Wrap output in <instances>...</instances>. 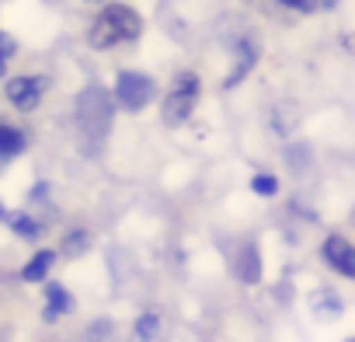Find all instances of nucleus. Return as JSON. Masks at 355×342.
I'll return each instance as SVG.
<instances>
[{
	"label": "nucleus",
	"mask_w": 355,
	"mask_h": 342,
	"mask_svg": "<svg viewBox=\"0 0 355 342\" xmlns=\"http://www.w3.org/2000/svg\"><path fill=\"white\" fill-rule=\"evenodd\" d=\"M153 98H157V84L146 74H139V70H122L119 74V81H115V101L125 112H143Z\"/></svg>",
	"instance_id": "20e7f679"
},
{
	"label": "nucleus",
	"mask_w": 355,
	"mask_h": 342,
	"mask_svg": "<svg viewBox=\"0 0 355 342\" xmlns=\"http://www.w3.org/2000/svg\"><path fill=\"white\" fill-rule=\"evenodd\" d=\"M345 342H355V339H345Z\"/></svg>",
	"instance_id": "aec40b11"
},
{
	"label": "nucleus",
	"mask_w": 355,
	"mask_h": 342,
	"mask_svg": "<svg viewBox=\"0 0 355 342\" xmlns=\"http://www.w3.org/2000/svg\"><path fill=\"white\" fill-rule=\"evenodd\" d=\"M0 220H8V210H4V203H0Z\"/></svg>",
	"instance_id": "6ab92c4d"
},
{
	"label": "nucleus",
	"mask_w": 355,
	"mask_h": 342,
	"mask_svg": "<svg viewBox=\"0 0 355 342\" xmlns=\"http://www.w3.org/2000/svg\"><path fill=\"white\" fill-rule=\"evenodd\" d=\"M87 248H91V234H87L84 227H73V231H67V234H63L60 255H63V259H80Z\"/></svg>",
	"instance_id": "9b49d317"
},
{
	"label": "nucleus",
	"mask_w": 355,
	"mask_h": 342,
	"mask_svg": "<svg viewBox=\"0 0 355 342\" xmlns=\"http://www.w3.org/2000/svg\"><path fill=\"white\" fill-rule=\"evenodd\" d=\"M237 279L254 286L261 279V259H258V248L254 245H244L241 255H237Z\"/></svg>",
	"instance_id": "6e6552de"
},
{
	"label": "nucleus",
	"mask_w": 355,
	"mask_h": 342,
	"mask_svg": "<svg viewBox=\"0 0 355 342\" xmlns=\"http://www.w3.org/2000/svg\"><path fill=\"white\" fill-rule=\"evenodd\" d=\"M11 56H15V39L11 35H0V74H4V67H8Z\"/></svg>",
	"instance_id": "f3484780"
},
{
	"label": "nucleus",
	"mask_w": 355,
	"mask_h": 342,
	"mask_svg": "<svg viewBox=\"0 0 355 342\" xmlns=\"http://www.w3.org/2000/svg\"><path fill=\"white\" fill-rule=\"evenodd\" d=\"M157 335H160V314L143 311L136 318V325H132V342H153Z\"/></svg>",
	"instance_id": "f8f14e48"
},
{
	"label": "nucleus",
	"mask_w": 355,
	"mask_h": 342,
	"mask_svg": "<svg viewBox=\"0 0 355 342\" xmlns=\"http://www.w3.org/2000/svg\"><path fill=\"white\" fill-rule=\"evenodd\" d=\"M18 150H25V133L15 126H0V157H15Z\"/></svg>",
	"instance_id": "ddd939ff"
},
{
	"label": "nucleus",
	"mask_w": 355,
	"mask_h": 342,
	"mask_svg": "<svg viewBox=\"0 0 355 342\" xmlns=\"http://www.w3.org/2000/svg\"><path fill=\"white\" fill-rule=\"evenodd\" d=\"M11 231H15L18 238H25V241H35V238L42 234V224L32 220L28 213H18V217H11Z\"/></svg>",
	"instance_id": "4468645a"
},
{
	"label": "nucleus",
	"mask_w": 355,
	"mask_h": 342,
	"mask_svg": "<svg viewBox=\"0 0 355 342\" xmlns=\"http://www.w3.org/2000/svg\"><path fill=\"white\" fill-rule=\"evenodd\" d=\"M338 0H317V8H334Z\"/></svg>",
	"instance_id": "a211bd4d"
},
{
	"label": "nucleus",
	"mask_w": 355,
	"mask_h": 342,
	"mask_svg": "<svg viewBox=\"0 0 355 342\" xmlns=\"http://www.w3.org/2000/svg\"><path fill=\"white\" fill-rule=\"evenodd\" d=\"M279 8L300 11V15H313V11H317V0H279Z\"/></svg>",
	"instance_id": "dca6fc26"
},
{
	"label": "nucleus",
	"mask_w": 355,
	"mask_h": 342,
	"mask_svg": "<svg viewBox=\"0 0 355 342\" xmlns=\"http://www.w3.org/2000/svg\"><path fill=\"white\" fill-rule=\"evenodd\" d=\"M251 193L254 196H275L279 193V179L275 175H254L251 179Z\"/></svg>",
	"instance_id": "2eb2a0df"
},
{
	"label": "nucleus",
	"mask_w": 355,
	"mask_h": 342,
	"mask_svg": "<svg viewBox=\"0 0 355 342\" xmlns=\"http://www.w3.org/2000/svg\"><path fill=\"white\" fill-rule=\"evenodd\" d=\"M53 262H56V252H49V248L35 252V255L25 262V269H21V279H25V283H42V279H49V269H53Z\"/></svg>",
	"instance_id": "1a4fd4ad"
},
{
	"label": "nucleus",
	"mask_w": 355,
	"mask_h": 342,
	"mask_svg": "<svg viewBox=\"0 0 355 342\" xmlns=\"http://www.w3.org/2000/svg\"><path fill=\"white\" fill-rule=\"evenodd\" d=\"M46 88H49V77H28V74H21V77L8 81L4 91H8V101L18 112H35L39 101H42V95H46Z\"/></svg>",
	"instance_id": "39448f33"
},
{
	"label": "nucleus",
	"mask_w": 355,
	"mask_h": 342,
	"mask_svg": "<svg viewBox=\"0 0 355 342\" xmlns=\"http://www.w3.org/2000/svg\"><path fill=\"white\" fill-rule=\"evenodd\" d=\"M143 35V18L129 4H105V11L94 18L87 39L94 49H112L119 42H132Z\"/></svg>",
	"instance_id": "f03ea898"
},
{
	"label": "nucleus",
	"mask_w": 355,
	"mask_h": 342,
	"mask_svg": "<svg viewBox=\"0 0 355 342\" xmlns=\"http://www.w3.org/2000/svg\"><path fill=\"white\" fill-rule=\"evenodd\" d=\"M0 164H4V157H0Z\"/></svg>",
	"instance_id": "412c9836"
},
{
	"label": "nucleus",
	"mask_w": 355,
	"mask_h": 342,
	"mask_svg": "<svg viewBox=\"0 0 355 342\" xmlns=\"http://www.w3.org/2000/svg\"><path fill=\"white\" fill-rule=\"evenodd\" d=\"M73 311V297L67 293V286L63 283H46V307H42V321H56V318H63V314H70Z\"/></svg>",
	"instance_id": "0eeeda50"
},
{
	"label": "nucleus",
	"mask_w": 355,
	"mask_h": 342,
	"mask_svg": "<svg viewBox=\"0 0 355 342\" xmlns=\"http://www.w3.org/2000/svg\"><path fill=\"white\" fill-rule=\"evenodd\" d=\"M254 60H258V49H254V42H241V46H237V67H234V74L223 81V88H237V84H241V81L251 74Z\"/></svg>",
	"instance_id": "9d476101"
},
{
	"label": "nucleus",
	"mask_w": 355,
	"mask_h": 342,
	"mask_svg": "<svg viewBox=\"0 0 355 342\" xmlns=\"http://www.w3.org/2000/svg\"><path fill=\"white\" fill-rule=\"evenodd\" d=\"M77 140L87 154H98V147L105 143L108 129H112V115H115V101L105 88L91 84L77 95Z\"/></svg>",
	"instance_id": "f257e3e1"
},
{
	"label": "nucleus",
	"mask_w": 355,
	"mask_h": 342,
	"mask_svg": "<svg viewBox=\"0 0 355 342\" xmlns=\"http://www.w3.org/2000/svg\"><path fill=\"white\" fill-rule=\"evenodd\" d=\"M320 255H324V262H327L334 272H341L345 279L355 276V248H352V241H345L341 234H331V238L320 245Z\"/></svg>",
	"instance_id": "423d86ee"
},
{
	"label": "nucleus",
	"mask_w": 355,
	"mask_h": 342,
	"mask_svg": "<svg viewBox=\"0 0 355 342\" xmlns=\"http://www.w3.org/2000/svg\"><path fill=\"white\" fill-rule=\"evenodd\" d=\"M196 101H199V77L196 74H178L174 77V84H171V91L164 95V101H160V119H164V126H182V122H189V115L196 112Z\"/></svg>",
	"instance_id": "7ed1b4c3"
}]
</instances>
